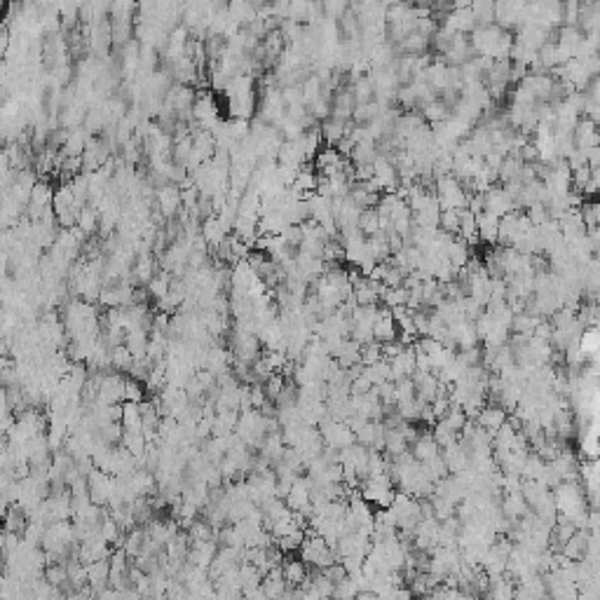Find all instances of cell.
<instances>
[{
	"label": "cell",
	"mask_w": 600,
	"mask_h": 600,
	"mask_svg": "<svg viewBox=\"0 0 600 600\" xmlns=\"http://www.w3.org/2000/svg\"><path fill=\"white\" fill-rule=\"evenodd\" d=\"M411 455L418 460V462H427V460H432L436 455H441V448H438V443L434 441L432 434H420L418 438L413 441V450Z\"/></svg>",
	"instance_id": "22"
},
{
	"label": "cell",
	"mask_w": 600,
	"mask_h": 600,
	"mask_svg": "<svg viewBox=\"0 0 600 600\" xmlns=\"http://www.w3.org/2000/svg\"><path fill=\"white\" fill-rule=\"evenodd\" d=\"M413 542L418 551H432L438 546V521L422 518L413 530Z\"/></svg>",
	"instance_id": "8"
},
{
	"label": "cell",
	"mask_w": 600,
	"mask_h": 600,
	"mask_svg": "<svg viewBox=\"0 0 600 600\" xmlns=\"http://www.w3.org/2000/svg\"><path fill=\"white\" fill-rule=\"evenodd\" d=\"M467 420H469V418H467L462 411L457 409V406H450V411L445 413V418H443V422H445V425H448L455 434L462 432L465 425H467Z\"/></svg>",
	"instance_id": "39"
},
{
	"label": "cell",
	"mask_w": 600,
	"mask_h": 600,
	"mask_svg": "<svg viewBox=\"0 0 600 600\" xmlns=\"http://www.w3.org/2000/svg\"><path fill=\"white\" fill-rule=\"evenodd\" d=\"M389 452V457H399L404 452H409V441L404 438V434L399 429H384V448Z\"/></svg>",
	"instance_id": "29"
},
{
	"label": "cell",
	"mask_w": 600,
	"mask_h": 600,
	"mask_svg": "<svg viewBox=\"0 0 600 600\" xmlns=\"http://www.w3.org/2000/svg\"><path fill=\"white\" fill-rule=\"evenodd\" d=\"M43 579L50 584L52 589H64L68 582V570H66V563H48L43 570Z\"/></svg>",
	"instance_id": "28"
},
{
	"label": "cell",
	"mask_w": 600,
	"mask_h": 600,
	"mask_svg": "<svg viewBox=\"0 0 600 600\" xmlns=\"http://www.w3.org/2000/svg\"><path fill=\"white\" fill-rule=\"evenodd\" d=\"M237 420H240L237 411H216V413H213L211 436H230V434H235Z\"/></svg>",
	"instance_id": "26"
},
{
	"label": "cell",
	"mask_w": 600,
	"mask_h": 600,
	"mask_svg": "<svg viewBox=\"0 0 600 600\" xmlns=\"http://www.w3.org/2000/svg\"><path fill=\"white\" fill-rule=\"evenodd\" d=\"M441 460H443L445 469H448V474H462L465 469H469V455L457 441L445 445L441 450Z\"/></svg>",
	"instance_id": "17"
},
{
	"label": "cell",
	"mask_w": 600,
	"mask_h": 600,
	"mask_svg": "<svg viewBox=\"0 0 600 600\" xmlns=\"http://www.w3.org/2000/svg\"><path fill=\"white\" fill-rule=\"evenodd\" d=\"M506 420H509V413H506L502 406H495V404L483 406V409L479 411V415H476V425H479L481 429H486L488 434H495Z\"/></svg>",
	"instance_id": "13"
},
{
	"label": "cell",
	"mask_w": 600,
	"mask_h": 600,
	"mask_svg": "<svg viewBox=\"0 0 600 600\" xmlns=\"http://www.w3.org/2000/svg\"><path fill=\"white\" fill-rule=\"evenodd\" d=\"M122 415H120V425H122V432H129V434H143V425H141V406L132 404V401H122L120 404Z\"/></svg>",
	"instance_id": "20"
},
{
	"label": "cell",
	"mask_w": 600,
	"mask_h": 600,
	"mask_svg": "<svg viewBox=\"0 0 600 600\" xmlns=\"http://www.w3.org/2000/svg\"><path fill=\"white\" fill-rule=\"evenodd\" d=\"M282 567V577H284V582H287V587L291 589H300L305 584L307 579V570H305V563L303 560H298V558H287L284 560V565Z\"/></svg>",
	"instance_id": "21"
},
{
	"label": "cell",
	"mask_w": 600,
	"mask_h": 600,
	"mask_svg": "<svg viewBox=\"0 0 600 600\" xmlns=\"http://www.w3.org/2000/svg\"><path fill=\"white\" fill-rule=\"evenodd\" d=\"M509 551H511V542L509 540H497L492 542L486 553L481 558L483 565V574L486 577H499L506 572V560H509Z\"/></svg>",
	"instance_id": "5"
},
{
	"label": "cell",
	"mask_w": 600,
	"mask_h": 600,
	"mask_svg": "<svg viewBox=\"0 0 600 600\" xmlns=\"http://www.w3.org/2000/svg\"><path fill=\"white\" fill-rule=\"evenodd\" d=\"M218 553V546L213 540L209 542H195L188 549V556H186V563L192 567H199V570H209L211 560L216 558Z\"/></svg>",
	"instance_id": "10"
},
{
	"label": "cell",
	"mask_w": 600,
	"mask_h": 600,
	"mask_svg": "<svg viewBox=\"0 0 600 600\" xmlns=\"http://www.w3.org/2000/svg\"><path fill=\"white\" fill-rule=\"evenodd\" d=\"M99 537L106 542V544H115V542H120V526L115 523L111 516L106 518L101 523V528H99Z\"/></svg>",
	"instance_id": "40"
},
{
	"label": "cell",
	"mask_w": 600,
	"mask_h": 600,
	"mask_svg": "<svg viewBox=\"0 0 600 600\" xmlns=\"http://www.w3.org/2000/svg\"><path fill=\"white\" fill-rule=\"evenodd\" d=\"M157 206H160V213H162L165 218H176V213L183 209V195H181V188L174 186V183H169V186L160 188L157 190Z\"/></svg>",
	"instance_id": "9"
},
{
	"label": "cell",
	"mask_w": 600,
	"mask_h": 600,
	"mask_svg": "<svg viewBox=\"0 0 600 600\" xmlns=\"http://www.w3.org/2000/svg\"><path fill=\"white\" fill-rule=\"evenodd\" d=\"M319 434H321V441H324V448H330V450H343V448H348V445L357 443L355 434L350 432V427L345 425V422H335L330 418H326L319 425Z\"/></svg>",
	"instance_id": "6"
},
{
	"label": "cell",
	"mask_w": 600,
	"mask_h": 600,
	"mask_svg": "<svg viewBox=\"0 0 600 600\" xmlns=\"http://www.w3.org/2000/svg\"><path fill=\"white\" fill-rule=\"evenodd\" d=\"M260 589H263L267 600H279L287 594V582H284V577H282V567H272V570L263 577V582H260Z\"/></svg>",
	"instance_id": "23"
},
{
	"label": "cell",
	"mask_w": 600,
	"mask_h": 600,
	"mask_svg": "<svg viewBox=\"0 0 600 600\" xmlns=\"http://www.w3.org/2000/svg\"><path fill=\"white\" fill-rule=\"evenodd\" d=\"M364 378L373 384V387H380L382 382H391V375H389V364L384 359L375 361L371 366H364Z\"/></svg>",
	"instance_id": "30"
},
{
	"label": "cell",
	"mask_w": 600,
	"mask_h": 600,
	"mask_svg": "<svg viewBox=\"0 0 600 600\" xmlns=\"http://www.w3.org/2000/svg\"><path fill=\"white\" fill-rule=\"evenodd\" d=\"M434 441L438 443V448H445V445H450V443H455L457 441V434L452 432V429L445 425L443 420H436L434 422Z\"/></svg>",
	"instance_id": "36"
},
{
	"label": "cell",
	"mask_w": 600,
	"mask_h": 600,
	"mask_svg": "<svg viewBox=\"0 0 600 600\" xmlns=\"http://www.w3.org/2000/svg\"><path fill=\"white\" fill-rule=\"evenodd\" d=\"M345 127H348V122H338L333 118L321 122L319 134H321V141L326 143V148H335V143L345 136Z\"/></svg>",
	"instance_id": "27"
},
{
	"label": "cell",
	"mask_w": 600,
	"mask_h": 600,
	"mask_svg": "<svg viewBox=\"0 0 600 600\" xmlns=\"http://www.w3.org/2000/svg\"><path fill=\"white\" fill-rule=\"evenodd\" d=\"M348 160L355 167H373V162L378 160V145L373 141H361L352 148Z\"/></svg>",
	"instance_id": "24"
},
{
	"label": "cell",
	"mask_w": 600,
	"mask_h": 600,
	"mask_svg": "<svg viewBox=\"0 0 600 600\" xmlns=\"http://www.w3.org/2000/svg\"><path fill=\"white\" fill-rule=\"evenodd\" d=\"M382 359V345L380 343H368L361 348V366H371L375 361Z\"/></svg>",
	"instance_id": "42"
},
{
	"label": "cell",
	"mask_w": 600,
	"mask_h": 600,
	"mask_svg": "<svg viewBox=\"0 0 600 600\" xmlns=\"http://www.w3.org/2000/svg\"><path fill=\"white\" fill-rule=\"evenodd\" d=\"M145 399V387L138 380L127 378L125 382V401H132V404H143Z\"/></svg>",
	"instance_id": "41"
},
{
	"label": "cell",
	"mask_w": 600,
	"mask_h": 600,
	"mask_svg": "<svg viewBox=\"0 0 600 600\" xmlns=\"http://www.w3.org/2000/svg\"><path fill=\"white\" fill-rule=\"evenodd\" d=\"M359 495L368 506L375 504V506H380V509H387L391 497H394V483H391L387 474L368 476V479H364V483H361Z\"/></svg>",
	"instance_id": "3"
},
{
	"label": "cell",
	"mask_w": 600,
	"mask_h": 600,
	"mask_svg": "<svg viewBox=\"0 0 600 600\" xmlns=\"http://www.w3.org/2000/svg\"><path fill=\"white\" fill-rule=\"evenodd\" d=\"M310 481L305 479V476H298V479L294 481V486H291V490H289V495L284 497V504H287V509H291V511H300L303 509V506H307V504H312L310 502Z\"/></svg>",
	"instance_id": "15"
},
{
	"label": "cell",
	"mask_w": 600,
	"mask_h": 600,
	"mask_svg": "<svg viewBox=\"0 0 600 600\" xmlns=\"http://www.w3.org/2000/svg\"><path fill=\"white\" fill-rule=\"evenodd\" d=\"M499 511H502V516L509 523H518L530 509H528V502L523 499L521 490H518V492H504V499L499 502Z\"/></svg>",
	"instance_id": "16"
},
{
	"label": "cell",
	"mask_w": 600,
	"mask_h": 600,
	"mask_svg": "<svg viewBox=\"0 0 600 600\" xmlns=\"http://www.w3.org/2000/svg\"><path fill=\"white\" fill-rule=\"evenodd\" d=\"M143 540H145V533L143 530H129L125 544H122V551L127 553V558H136L138 553L143 551Z\"/></svg>",
	"instance_id": "34"
},
{
	"label": "cell",
	"mask_w": 600,
	"mask_h": 600,
	"mask_svg": "<svg viewBox=\"0 0 600 600\" xmlns=\"http://www.w3.org/2000/svg\"><path fill=\"white\" fill-rule=\"evenodd\" d=\"M384 300V307L387 310H394V307H406V300H409V291L404 287H396V289H384L382 298Z\"/></svg>",
	"instance_id": "35"
},
{
	"label": "cell",
	"mask_w": 600,
	"mask_h": 600,
	"mask_svg": "<svg viewBox=\"0 0 600 600\" xmlns=\"http://www.w3.org/2000/svg\"><path fill=\"white\" fill-rule=\"evenodd\" d=\"M436 188V202L441 209H455V211H462L467 209V199H469V192L465 190V186L460 183L455 176H443V179H438L434 183Z\"/></svg>",
	"instance_id": "2"
},
{
	"label": "cell",
	"mask_w": 600,
	"mask_h": 600,
	"mask_svg": "<svg viewBox=\"0 0 600 600\" xmlns=\"http://www.w3.org/2000/svg\"><path fill=\"white\" fill-rule=\"evenodd\" d=\"M589 537H591L589 530H577V533L570 537V540L563 544L560 553H563L567 560H582V558H584V551H587Z\"/></svg>",
	"instance_id": "25"
},
{
	"label": "cell",
	"mask_w": 600,
	"mask_h": 600,
	"mask_svg": "<svg viewBox=\"0 0 600 600\" xmlns=\"http://www.w3.org/2000/svg\"><path fill=\"white\" fill-rule=\"evenodd\" d=\"M396 338H399V330H396L394 319H391V312L387 307H378V319H375V324H373V340L384 345V343L396 340Z\"/></svg>",
	"instance_id": "12"
},
{
	"label": "cell",
	"mask_w": 600,
	"mask_h": 600,
	"mask_svg": "<svg viewBox=\"0 0 600 600\" xmlns=\"http://www.w3.org/2000/svg\"><path fill=\"white\" fill-rule=\"evenodd\" d=\"M75 228L82 230L84 235H91V233H96V228H99V211L94 209V206H82V211L78 213V223H75Z\"/></svg>",
	"instance_id": "32"
},
{
	"label": "cell",
	"mask_w": 600,
	"mask_h": 600,
	"mask_svg": "<svg viewBox=\"0 0 600 600\" xmlns=\"http://www.w3.org/2000/svg\"><path fill=\"white\" fill-rule=\"evenodd\" d=\"M448 600H474V596H469V594H465V591H460V589H450L448 591Z\"/></svg>",
	"instance_id": "44"
},
{
	"label": "cell",
	"mask_w": 600,
	"mask_h": 600,
	"mask_svg": "<svg viewBox=\"0 0 600 600\" xmlns=\"http://www.w3.org/2000/svg\"><path fill=\"white\" fill-rule=\"evenodd\" d=\"M125 382L127 378L118 371H106L99 373V389L96 399L106 406H115L125 401Z\"/></svg>",
	"instance_id": "4"
},
{
	"label": "cell",
	"mask_w": 600,
	"mask_h": 600,
	"mask_svg": "<svg viewBox=\"0 0 600 600\" xmlns=\"http://www.w3.org/2000/svg\"><path fill=\"white\" fill-rule=\"evenodd\" d=\"M598 211H600V206L594 202V199H584L582 206H579V216H582V223H584V228H598Z\"/></svg>",
	"instance_id": "38"
},
{
	"label": "cell",
	"mask_w": 600,
	"mask_h": 600,
	"mask_svg": "<svg viewBox=\"0 0 600 600\" xmlns=\"http://www.w3.org/2000/svg\"><path fill=\"white\" fill-rule=\"evenodd\" d=\"M389 375H391V382L396 380H404V378H411L415 373V352H413V345H409L401 355L391 357L389 361Z\"/></svg>",
	"instance_id": "11"
},
{
	"label": "cell",
	"mask_w": 600,
	"mask_h": 600,
	"mask_svg": "<svg viewBox=\"0 0 600 600\" xmlns=\"http://www.w3.org/2000/svg\"><path fill=\"white\" fill-rule=\"evenodd\" d=\"M469 10L474 14L476 26L495 24V3H474V5H469Z\"/></svg>",
	"instance_id": "31"
},
{
	"label": "cell",
	"mask_w": 600,
	"mask_h": 600,
	"mask_svg": "<svg viewBox=\"0 0 600 600\" xmlns=\"http://www.w3.org/2000/svg\"><path fill=\"white\" fill-rule=\"evenodd\" d=\"M497 226L499 218H495L488 211H481L476 216V235H479V242L488 244V246H497Z\"/></svg>",
	"instance_id": "19"
},
{
	"label": "cell",
	"mask_w": 600,
	"mask_h": 600,
	"mask_svg": "<svg viewBox=\"0 0 600 600\" xmlns=\"http://www.w3.org/2000/svg\"><path fill=\"white\" fill-rule=\"evenodd\" d=\"M394 394H396V404L411 401V399H415V384H413V380L411 378L396 380L394 382Z\"/></svg>",
	"instance_id": "43"
},
{
	"label": "cell",
	"mask_w": 600,
	"mask_h": 600,
	"mask_svg": "<svg viewBox=\"0 0 600 600\" xmlns=\"http://www.w3.org/2000/svg\"><path fill=\"white\" fill-rule=\"evenodd\" d=\"M106 556H109V544H106L99 535L89 537V540L78 544V560L82 565L96 563V560H104Z\"/></svg>",
	"instance_id": "14"
},
{
	"label": "cell",
	"mask_w": 600,
	"mask_h": 600,
	"mask_svg": "<svg viewBox=\"0 0 600 600\" xmlns=\"http://www.w3.org/2000/svg\"><path fill=\"white\" fill-rule=\"evenodd\" d=\"M483 209H486L488 213H492L495 218H502V216H506V213L516 211V206H513V199L506 195L504 188L492 186L483 192Z\"/></svg>",
	"instance_id": "7"
},
{
	"label": "cell",
	"mask_w": 600,
	"mask_h": 600,
	"mask_svg": "<svg viewBox=\"0 0 600 600\" xmlns=\"http://www.w3.org/2000/svg\"><path fill=\"white\" fill-rule=\"evenodd\" d=\"M300 560L312 567H317V570H324V567L338 563V556L321 537L305 533V540L300 544Z\"/></svg>",
	"instance_id": "1"
},
{
	"label": "cell",
	"mask_w": 600,
	"mask_h": 600,
	"mask_svg": "<svg viewBox=\"0 0 600 600\" xmlns=\"http://www.w3.org/2000/svg\"><path fill=\"white\" fill-rule=\"evenodd\" d=\"M357 228L366 237H373L375 233H380V216H378V211H375V209H364V211H361Z\"/></svg>",
	"instance_id": "33"
},
{
	"label": "cell",
	"mask_w": 600,
	"mask_h": 600,
	"mask_svg": "<svg viewBox=\"0 0 600 600\" xmlns=\"http://www.w3.org/2000/svg\"><path fill=\"white\" fill-rule=\"evenodd\" d=\"M460 228V211L455 209H441V218H438V230L448 235H457Z\"/></svg>",
	"instance_id": "37"
},
{
	"label": "cell",
	"mask_w": 600,
	"mask_h": 600,
	"mask_svg": "<svg viewBox=\"0 0 600 600\" xmlns=\"http://www.w3.org/2000/svg\"><path fill=\"white\" fill-rule=\"evenodd\" d=\"M513 579L506 574L499 577H488V589H486V598L488 600H513Z\"/></svg>",
	"instance_id": "18"
}]
</instances>
